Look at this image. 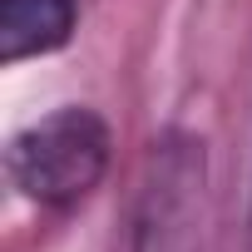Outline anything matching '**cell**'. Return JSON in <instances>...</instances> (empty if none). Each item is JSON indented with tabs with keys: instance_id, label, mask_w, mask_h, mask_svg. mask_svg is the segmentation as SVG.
Returning <instances> with one entry per match:
<instances>
[{
	"instance_id": "3",
	"label": "cell",
	"mask_w": 252,
	"mask_h": 252,
	"mask_svg": "<svg viewBox=\"0 0 252 252\" xmlns=\"http://www.w3.org/2000/svg\"><path fill=\"white\" fill-rule=\"evenodd\" d=\"M74 0H0V64H25L74 40Z\"/></svg>"
},
{
	"instance_id": "4",
	"label": "cell",
	"mask_w": 252,
	"mask_h": 252,
	"mask_svg": "<svg viewBox=\"0 0 252 252\" xmlns=\"http://www.w3.org/2000/svg\"><path fill=\"white\" fill-rule=\"evenodd\" d=\"M247 252H252V232H247Z\"/></svg>"
},
{
	"instance_id": "2",
	"label": "cell",
	"mask_w": 252,
	"mask_h": 252,
	"mask_svg": "<svg viewBox=\"0 0 252 252\" xmlns=\"http://www.w3.org/2000/svg\"><path fill=\"white\" fill-rule=\"evenodd\" d=\"M203 208H208L203 139L173 129L154 144L144 163L124 252H203Z\"/></svg>"
},
{
	"instance_id": "1",
	"label": "cell",
	"mask_w": 252,
	"mask_h": 252,
	"mask_svg": "<svg viewBox=\"0 0 252 252\" xmlns=\"http://www.w3.org/2000/svg\"><path fill=\"white\" fill-rule=\"evenodd\" d=\"M109 158H114V129L89 104H64V109L25 124L5 144L10 188L50 213L79 208L104 183Z\"/></svg>"
}]
</instances>
